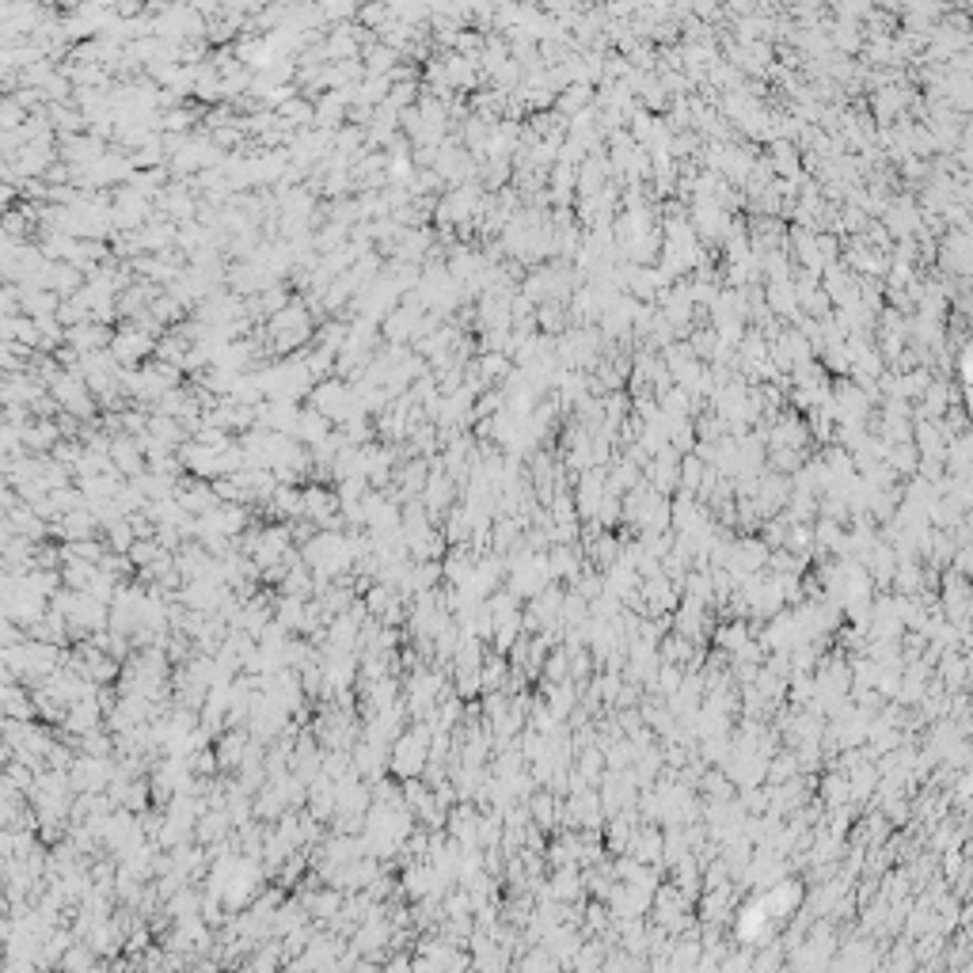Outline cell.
<instances>
[{
	"label": "cell",
	"mask_w": 973,
	"mask_h": 973,
	"mask_svg": "<svg viewBox=\"0 0 973 973\" xmlns=\"http://www.w3.org/2000/svg\"><path fill=\"white\" fill-rule=\"evenodd\" d=\"M267 863L259 856H240L236 867L225 878V909L229 913H244L251 909V901L263 894V878H267Z\"/></svg>",
	"instance_id": "obj_2"
},
{
	"label": "cell",
	"mask_w": 973,
	"mask_h": 973,
	"mask_svg": "<svg viewBox=\"0 0 973 973\" xmlns=\"http://www.w3.org/2000/svg\"><path fill=\"white\" fill-rule=\"evenodd\" d=\"M111 460H115V468H118V476H122V479H134V476H141V472L149 468V457H145L141 441H134V438H115V441H111Z\"/></svg>",
	"instance_id": "obj_5"
},
{
	"label": "cell",
	"mask_w": 973,
	"mask_h": 973,
	"mask_svg": "<svg viewBox=\"0 0 973 973\" xmlns=\"http://www.w3.org/2000/svg\"><path fill=\"white\" fill-rule=\"evenodd\" d=\"M115 761H118V757H92V753H77V761H73V768H69L77 795H84V791H107V787H111V780H115Z\"/></svg>",
	"instance_id": "obj_3"
},
{
	"label": "cell",
	"mask_w": 973,
	"mask_h": 973,
	"mask_svg": "<svg viewBox=\"0 0 973 973\" xmlns=\"http://www.w3.org/2000/svg\"><path fill=\"white\" fill-rule=\"evenodd\" d=\"M445 540L449 544H472V514L468 506H453L445 517Z\"/></svg>",
	"instance_id": "obj_7"
},
{
	"label": "cell",
	"mask_w": 973,
	"mask_h": 973,
	"mask_svg": "<svg viewBox=\"0 0 973 973\" xmlns=\"http://www.w3.org/2000/svg\"><path fill=\"white\" fill-rule=\"evenodd\" d=\"M498 829H502V818L483 810V818H479V848H498Z\"/></svg>",
	"instance_id": "obj_8"
},
{
	"label": "cell",
	"mask_w": 973,
	"mask_h": 973,
	"mask_svg": "<svg viewBox=\"0 0 973 973\" xmlns=\"http://www.w3.org/2000/svg\"><path fill=\"white\" fill-rule=\"evenodd\" d=\"M103 719H107V711H103V704H99V692H96V696H84V700H77V704H69L65 719H61V726H65V734H69V738H80V734H88V730H99V726H103Z\"/></svg>",
	"instance_id": "obj_4"
},
{
	"label": "cell",
	"mask_w": 973,
	"mask_h": 973,
	"mask_svg": "<svg viewBox=\"0 0 973 973\" xmlns=\"http://www.w3.org/2000/svg\"><path fill=\"white\" fill-rule=\"evenodd\" d=\"M430 742H434V723L430 719H419L403 730L400 738L392 742V753H388V772L396 780H411V776H422L426 764H430Z\"/></svg>",
	"instance_id": "obj_1"
},
{
	"label": "cell",
	"mask_w": 973,
	"mask_h": 973,
	"mask_svg": "<svg viewBox=\"0 0 973 973\" xmlns=\"http://www.w3.org/2000/svg\"><path fill=\"white\" fill-rule=\"evenodd\" d=\"M149 350H153V339H149L145 331H118V339H115V362L134 365L137 358H145Z\"/></svg>",
	"instance_id": "obj_6"
}]
</instances>
